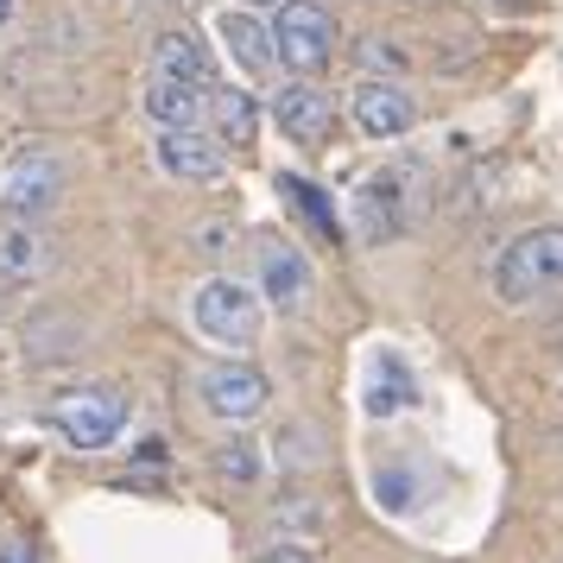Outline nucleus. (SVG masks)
<instances>
[{
	"mask_svg": "<svg viewBox=\"0 0 563 563\" xmlns=\"http://www.w3.org/2000/svg\"><path fill=\"white\" fill-rule=\"evenodd\" d=\"M146 121H158V128H197L203 121V89L184 77H165V70H153L146 77Z\"/></svg>",
	"mask_w": 563,
	"mask_h": 563,
	"instance_id": "obj_13",
	"label": "nucleus"
},
{
	"mask_svg": "<svg viewBox=\"0 0 563 563\" xmlns=\"http://www.w3.org/2000/svg\"><path fill=\"white\" fill-rule=\"evenodd\" d=\"M38 266H45V234L32 222H7L0 229V273L7 279H32Z\"/></svg>",
	"mask_w": 563,
	"mask_h": 563,
	"instance_id": "obj_17",
	"label": "nucleus"
},
{
	"mask_svg": "<svg viewBox=\"0 0 563 563\" xmlns=\"http://www.w3.org/2000/svg\"><path fill=\"white\" fill-rule=\"evenodd\" d=\"M273 121H279L285 140H298V146H323L335 133V102L330 89H317L310 77L285 82L279 96H273Z\"/></svg>",
	"mask_w": 563,
	"mask_h": 563,
	"instance_id": "obj_7",
	"label": "nucleus"
},
{
	"mask_svg": "<svg viewBox=\"0 0 563 563\" xmlns=\"http://www.w3.org/2000/svg\"><path fill=\"white\" fill-rule=\"evenodd\" d=\"M216 462H222V475H229V482H241V487H254V482H260V468H266V462H260V450L247 443V437H229Z\"/></svg>",
	"mask_w": 563,
	"mask_h": 563,
	"instance_id": "obj_19",
	"label": "nucleus"
},
{
	"mask_svg": "<svg viewBox=\"0 0 563 563\" xmlns=\"http://www.w3.org/2000/svg\"><path fill=\"white\" fill-rule=\"evenodd\" d=\"M52 431L77 450H108L128 431V393L121 386H70L52 399Z\"/></svg>",
	"mask_w": 563,
	"mask_h": 563,
	"instance_id": "obj_3",
	"label": "nucleus"
},
{
	"mask_svg": "<svg viewBox=\"0 0 563 563\" xmlns=\"http://www.w3.org/2000/svg\"><path fill=\"white\" fill-rule=\"evenodd\" d=\"M0 563H38V551H32V538L13 526V519H0Z\"/></svg>",
	"mask_w": 563,
	"mask_h": 563,
	"instance_id": "obj_20",
	"label": "nucleus"
},
{
	"mask_svg": "<svg viewBox=\"0 0 563 563\" xmlns=\"http://www.w3.org/2000/svg\"><path fill=\"white\" fill-rule=\"evenodd\" d=\"M563 285V229H526L507 241V254L494 260V298L500 305H532L538 291Z\"/></svg>",
	"mask_w": 563,
	"mask_h": 563,
	"instance_id": "obj_1",
	"label": "nucleus"
},
{
	"mask_svg": "<svg viewBox=\"0 0 563 563\" xmlns=\"http://www.w3.org/2000/svg\"><path fill=\"white\" fill-rule=\"evenodd\" d=\"M241 7H254V13H266V7H273V13H279L285 0H241Z\"/></svg>",
	"mask_w": 563,
	"mask_h": 563,
	"instance_id": "obj_23",
	"label": "nucleus"
},
{
	"mask_svg": "<svg viewBox=\"0 0 563 563\" xmlns=\"http://www.w3.org/2000/svg\"><path fill=\"white\" fill-rule=\"evenodd\" d=\"M279 197H291V209H298V216H305L310 229L323 234V241H335V216H330V197H323V190H317V184H305V178H291V172H285L279 178Z\"/></svg>",
	"mask_w": 563,
	"mask_h": 563,
	"instance_id": "obj_18",
	"label": "nucleus"
},
{
	"mask_svg": "<svg viewBox=\"0 0 563 563\" xmlns=\"http://www.w3.org/2000/svg\"><path fill=\"white\" fill-rule=\"evenodd\" d=\"M399 178L386 172V178H367L355 190V241H367V247H380V241H393L399 234Z\"/></svg>",
	"mask_w": 563,
	"mask_h": 563,
	"instance_id": "obj_12",
	"label": "nucleus"
},
{
	"mask_svg": "<svg viewBox=\"0 0 563 563\" xmlns=\"http://www.w3.org/2000/svg\"><path fill=\"white\" fill-rule=\"evenodd\" d=\"M487 7H519V0H487Z\"/></svg>",
	"mask_w": 563,
	"mask_h": 563,
	"instance_id": "obj_25",
	"label": "nucleus"
},
{
	"mask_svg": "<svg viewBox=\"0 0 563 563\" xmlns=\"http://www.w3.org/2000/svg\"><path fill=\"white\" fill-rule=\"evenodd\" d=\"M209 114H216V140L222 146H254L260 140V108L247 89H209Z\"/></svg>",
	"mask_w": 563,
	"mask_h": 563,
	"instance_id": "obj_16",
	"label": "nucleus"
},
{
	"mask_svg": "<svg viewBox=\"0 0 563 563\" xmlns=\"http://www.w3.org/2000/svg\"><path fill=\"white\" fill-rule=\"evenodd\" d=\"M190 323L209 335V342H222V349H247L260 335V298L254 285L241 279H203L190 291Z\"/></svg>",
	"mask_w": 563,
	"mask_h": 563,
	"instance_id": "obj_5",
	"label": "nucleus"
},
{
	"mask_svg": "<svg viewBox=\"0 0 563 563\" xmlns=\"http://www.w3.org/2000/svg\"><path fill=\"white\" fill-rule=\"evenodd\" d=\"M260 298L273 310H298L310 298V266L285 241H260Z\"/></svg>",
	"mask_w": 563,
	"mask_h": 563,
	"instance_id": "obj_10",
	"label": "nucleus"
},
{
	"mask_svg": "<svg viewBox=\"0 0 563 563\" xmlns=\"http://www.w3.org/2000/svg\"><path fill=\"white\" fill-rule=\"evenodd\" d=\"M335 45H342V32H335L330 7H317V0H285L279 7V20H273V52H279L285 70L317 77V70H330Z\"/></svg>",
	"mask_w": 563,
	"mask_h": 563,
	"instance_id": "obj_4",
	"label": "nucleus"
},
{
	"mask_svg": "<svg viewBox=\"0 0 563 563\" xmlns=\"http://www.w3.org/2000/svg\"><path fill=\"white\" fill-rule=\"evenodd\" d=\"M260 563H317V558H310L305 544H279V551H266Z\"/></svg>",
	"mask_w": 563,
	"mask_h": 563,
	"instance_id": "obj_22",
	"label": "nucleus"
},
{
	"mask_svg": "<svg viewBox=\"0 0 563 563\" xmlns=\"http://www.w3.org/2000/svg\"><path fill=\"white\" fill-rule=\"evenodd\" d=\"M216 38L229 45V57L247 70V77H266L273 64H279V52H273V26H260L254 7H241V13H222L216 20Z\"/></svg>",
	"mask_w": 563,
	"mask_h": 563,
	"instance_id": "obj_11",
	"label": "nucleus"
},
{
	"mask_svg": "<svg viewBox=\"0 0 563 563\" xmlns=\"http://www.w3.org/2000/svg\"><path fill=\"white\" fill-rule=\"evenodd\" d=\"M153 70H165V77H184L197 82V89H209V77H216V64H209V52L190 38V32H158L153 38Z\"/></svg>",
	"mask_w": 563,
	"mask_h": 563,
	"instance_id": "obj_15",
	"label": "nucleus"
},
{
	"mask_svg": "<svg viewBox=\"0 0 563 563\" xmlns=\"http://www.w3.org/2000/svg\"><path fill=\"white\" fill-rule=\"evenodd\" d=\"M349 114H355V133H367V140H399L418 128V102L399 82H355Z\"/></svg>",
	"mask_w": 563,
	"mask_h": 563,
	"instance_id": "obj_8",
	"label": "nucleus"
},
{
	"mask_svg": "<svg viewBox=\"0 0 563 563\" xmlns=\"http://www.w3.org/2000/svg\"><path fill=\"white\" fill-rule=\"evenodd\" d=\"M367 64H386V70H393V64H406V57L393 52V38H367Z\"/></svg>",
	"mask_w": 563,
	"mask_h": 563,
	"instance_id": "obj_21",
	"label": "nucleus"
},
{
	"mask_svg": "<svg viewBox=\"0 0 563 563\" xmlns=\"http://www.w3.org/2000/svg\"><path fill=\"white\" fill-rule=\"evenodd\" d=\"M411 374L406 361L393 355V349H374V361H367V418H393V411L411 406Z\"/></svg>",
	"mask_w": 563,
	"mask_h": 563,
	"instance_id": "obj_14",
	"label": "nucleus"
},
{
	"mask_svg": "<svg viewBox=\"0 0 563 563\" xmlns=\"http://www.w3.org/2000/svg\"><path fill=\"white\" fill-rule=\"evenodd\" d=\"M197 399L222 424H254L260 411H266V399H273V386L247 361H209L203 374H197Z\"/></svg>",
	"mask_w": 563,
	"mask_h": 563,
	"instance_id": "obj_6",
	"label": "nucleus"
},
{
	"mask_svg": "<svg viewBox=\"0 0 563 563\" xmlns=\"http://www.w3.org/2000/svg\"><path fill=\"white\" fill-rule=\"evenodd\" d=\"M64 197V158L52 146H20L0 165V216L7 222H38Z\"/></svg>",
	"mask_w": 563,
	"mask_h": 563,
	"instance_id": "obj_2",
	"label": "nucleus"
},
{
	"mask_svg": "<svg viewBox=\"0 0 563 563\" xmlns=\"http://www.w3.org/2000/svg\"><path fill=\"white\" fill-rule=\"evenodd\" d=\"M158 172L165 178H184V184H216L222 178V140H209L197 128H158Z\"/></svg>",
	"mask_w": 563,
	"mask_h": 563,
	"instance_id": "obj_9",
	"label": "nucleus"
},
{
	"mask_svg": "<svg viewBox=\"0 0 563 563\" xmlns=\"http://www.w3.org/2000/svg\"><path fill=\"white\" fill-rule=\"evenodd\" d=\"M7 20H13V0H0V26H7Z\"/></svg>",
	"mask_w": 563,
	"mask_h": 563,
	"instance_id": "obj_24",
	"label": "nucleus"
}]
</instances>
